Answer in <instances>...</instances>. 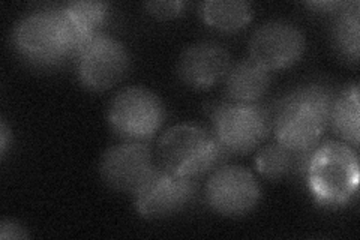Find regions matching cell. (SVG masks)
<instances>
[{
	"instance_id": "cell-8",
	"label": "cell",
	"mask_w": 360,
	"mask_h": 240,
	"mask_svg": "<svg viewBox=\"0 0 360 240\" xmlns=\"http://www.w3.org/2000/svg\"><path fill=\"white\" fill-rule=\"evenodd\" d=\"M303 32L290 21L274 20L258 27L250 41L251 59L267 71L284 70L295 65L305 53Z\"/></svg>"
},
{
	"instance_id": "cell-2",
	"label": "cell",
	"mask_w": 360,
	"mask_h": 240,
	"mask_svg": "<svg viewBox=\"0 0 360 240\" xmlns=\"http://www.w3.org/2000/svg\"><path fill=\"white\" fill-rule=\"evenodd\" d=\"M308 187L323 206H344L359 188V159L354 149L328 141L311 153L307 163Z\"/></svg>"
},
{
	"instance_id": "cell-14",
	"label": "cell",
	"mask_w": 360,
	"mask_h": 240,
	"mask_svg": "<svg viewBox=\"0 0 360 240\" xmlns=\"http://www.w3.org/2000/svg\"><path fill=\"white\" fill-rule=\"evenodd\" d=\"M108 5L104 2H72L66 5L62 13L70 25L75 42V54L99 35V26L104 21Z\"/></svg>"
},
{
	"instance_id": "cell-19",
	"label": "cell",
	"mask_w": 360,
	"mask_h": 240,
	"mask_svg": "<svg viewBox=\"0 0 360 240\" xmlns=\"http://www.w3.org/2000/svg\"><path fill=\"white\" fill-rule=\"evenodd\" d=\"M144 8L149 11V14L158 18H173L179 14H182V11L185 8V2H148L144 5Z\"/></svg>"
},
{
	"instance_id": "cell-16",
	"label": "cell",
	"mask_w": 360,
	"mask_h": 240,
	"mask_svg": "<svg viewBox=\"0 0 360 240\" xmlns=\"http://www.w3.org/2000/svg\"><path fill=\"white\" fill-rule=\"evenodd\" d=\"M329 123L353 147L359 146V86L354 84L333 101Z\"/></svg>"
},
{
	"instance_id": "cell-18",
	"label": "cell",
	"mask_w": 360,
	"mask_h": 240,
	"mask_svg": "<svg viewBox=\"0 0 360 240\" xmlns=\"http://www.w3.org/2000/svg\"><path fill=\"white\" fill-rule=\"evenodd\" d=\"M296 153L290 152L287 147L279 143L263 147L257 155L255 164L258 173L270 180L284 177L296 163Z\"/></svg>"
},
{
	"instance_id": "cell-21",
	"label": "cell",
	"mask_w": 360,
	"mask_h": 240,
	"mask_svg": "<svg viewBox=\"0 0 360 240\" xmlns=\"http://www.w3.org/2000/svg\"><path fill=\"white\" fill-rule=\"evenodd\" d=\"M8 137H9V130L6 127V123L2 122V125H0V152H2V155H5L6 152Z\"/></svg>"
},
{
	"instance_id": "cell-11",
	"label": "cell",
	"mask_w": 360,
	"mask_h": 240,
	"mask_svg": "<svg viewBox=\"0 0 360 240\" xmlns=\"http://www.w3.org/2000/svg\"><path fill=\"white\" fill-rule=\"evenodd\" d=\"M153 170L149 147L137 141L110 147L99 163L101 179L107 187L119 192L135 194Z\"/></svg>"
},
{
	"instance_id": "cell-4",
	"label": "cell",
	"mask_w": 360,
	"mask_h": 240,
	"mask_svg": "<svg viewBox=\"0 0 360 240\" xmlns=\"http://www.w3.org/2000/svg\"><path fill=\"white\" fill-rule=\"evenodd\" d=\"M18 51L38 63H53L75 53L70 25L59 11H39L22 18L14 30Z\"/></svg>"
},
{
	"instance_id": "cell-7",
	"label": "cell",
	"mask_w": 360,
	"mask_h": 240,
	"mask_svg": "<svg viewBox=\"0 0 360 240\" xmlns=\"http://www.w3.org/2000/svg\"><path fill=\"white\" fill-rule=\"evenodd\" d=\"M129 56L125 45L99 33L78 53V77L84 87L96 92L111 89L125 77Z\"/></svg>"
},
{
	"instance_id": "cell-13",
	"label": "cell",
	"mask_w": 360,
	"mask_h": 240,
	"mask_svg": "<svg viewBox=\"0 0 360 240\" xmlns=\"http://www.w3.org/2000/svg\"><path fill=\"white\" fill-rule=\"evenodd\" d=\"M270 84V71L252 59L230 66L225 75V92L233 102L252 104L260 99Z\"/></svg>"
},
{
	"instance_id": "cell-9",
	"label": "cell",
	"mask_w": 360,
	"mask_h": 240,
	"mask_svg": "<svg viewBox=\"0 0 360 240\" xmlns=\"http://www.w3.org/2000/svg\"><path fill=\"white\" fill-rule=\"evenodd\" d=\"M262 191L250 170L227 165L217 170L207 182L206 198L210 208L219 215L243 216L260 201Z\"/></svg>"
},
{
	"instance_id": "cell-5",
	"label": "cell",
	"mask_w": 360,
	"mask_h": 240,
	"mask_svg": "<svg viewBox=\"0 0 360 240\" xmlns=\"http://www.w3.org/2000/svg\"><path fill=\"white\" fill-rule=\"evenodd\" d=\"M164 119L165 108L160 96L139 86L120 90L108 107L111 130L127 140L150 139Z\"/></svg>"
},
{
	"instance_id": "cell-3",
	"label": "cell",
	"mask_w": 360,
	"mask_h": 240,
	"mask_svg": "<svg viewBox=\"0 0 360 240\" xmlns=\"http://www.w3.org/2000/svg\"><path fill=\"white\" fill-rule=\"evenodd\" d=\"M222 151L213 132L194 123L172 127L158 143V156L162 168L191 179L215 165Z\"/></svg>"
},
{
	"instance_id": "cell-15",
	"label": "cell",
	"mask_w": 360,
	"mask_h": 240,
	"mask_svg": "<svg viewBox=\"0 0 360 240\" xmlns=\"http://www.w3.org/2000/svg\"><path fill=\"white\" fill-rule=\"evenodd\" d=\"M200 17L221 32H238L250 25L252 6L245 0H207L200 4Z\"/></svg>"
},
{
	"instance_id": "cell-6",
	"label": "cell",
	"mask_w": 360,
	"mask_h": 240,
	"mask_svg": "<svg viewBox=\"0 0 360 240\" xmlns=\"http://www.w3.org/2000/svg\"><path fill=\"white\" fill-rule=\"evenodd\" d=\"M213 135L224 151L250 152L260 144L270 131L269 114L255 102H224L213 110Z\"/></svg>"
},
{
	"instance_id": "cell-10",
	"label": "cell",
	"mask_w": 360,
	"mask_h": 240,
	"mask_svg": "<svg viewBox=\"0 0 360 240\" xmlns=\"http://www.w3.org/2000/svg\"><path fill=\"white\" fill-rule=\"evenodd\" d=\"M195 184L191 177L156 168L135 192L137 212L150 220H161L182 210L193 198Z\"/></svg>"
},
{
	"instance_id": "cell-1",
	"label": "cell",
	"mask_w": 360,
	"mask_h": 240,
	"mask_svg": "<svg viewBox=\"0 0 360 240\" xmlns=\"http://www.w3.org/2000/svg\"><path fill=\"white\" fill-rule=\"evenodd\" d=\"M333 101V95L323 86L292 90L276 111L274 130L278 143L292 153H309L328 127Z\"/></svg>"
},
{
	"instance_id": "cell-20",
	"label": "cell",
	"mask_w": 360,
	"mask_h": 240,
	"mask_svg": "<svg viewBox=\"0 0 360 240\" xmlns=\"http://www.w3.org/2000/svg\"><path fill=\"white\" fill-rule=\"evenodd\" d=\"M29 234L25 228L13 221H4L0 225V239H26Z\"/></svg>"
},
{
	"instance_id": "cell-17",
	"label": "cell",
	"mask_w": 360,
	"mask_h": 240,
	"mask_svg": "<svg viewBox=\"0 0 360 240\" xmlns=\"http://www.w3.org/2000/svg\"><path fill=\"white\" fill-rule=\"evenodd\" d=\"M332 38L335 49L348 61H359V4L347 5L345 11L338 15Z\"/></svg>"
},
{
	"instance_id": "cell-12",
	"label": "cell",
	"mask_w": 360,
	"mask_h": 240,
	"mask_svg": "<svg viewBox=\"0 0 360 240\" xmlns=\"http://www.w3.org/2000/svg\"><path fill=\"white\" fill-rule=\"evenodd\" d=\"M230 70V54L221 44L197 42L180 54L177 72L193 89H209L225 78Z\"/></svg>"
}]
</instances>
